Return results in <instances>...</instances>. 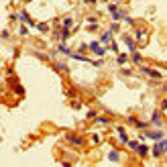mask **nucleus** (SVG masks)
<instances>
[{
    "label": "nucleus",
    "instance_id": "nucleus-16",
    "mask_svg": "<svg viewBox=\"0 0 167 167\" xmlns=\"http://www.w3.org/2000/svg\"><path fill=\"white\" fill-rule=\"evenodd\" d=\"M53 69L61 71V73H67V71H69V67H67L65 63H53Z\"/></svg>",
    "mask_w": 167,
    "mask_h": 167
},
{
    "label": "nucleus",
    "instance_id": "nucleus-45",
    "mask_svg": "<svg viewBox=\"0 0 167 167\" xmlns=\"http://www.w3.org/2000/svg\"><path fill=\"white\" fill-rule=\"evenodd\" d=\"M104 2H108V0H104Z\"/></svg>",
    "mask_w": 167,
    "mask_h": 167
},
{
    "label": "nucleus",
    "instance_id": "nucleus-42",
    "mask_svg": "<svg viewBox=\"0 0 167 167\" xmlns=\"http://www.w3.org/2000/svg\"><path fill=\"white\" fill-rule=\"evenodd\" d=\"M86 21H88V22H98V19H96V16H88Z\"/></svg>",
    "mask_w": 167,
    "mask_h": 167
},
{
    "label": "nucleus",
    "instance_id": "nucleus-31",
    "mask_svg": "<svg viewBox=\"0 0 167 167\" xmlns=\"http://www.w3.org/2000/svg\"><path fill=\"white\" fill-rule=\"evenodd\" d=\"M8 37H10V31H8V29H4V31L0 33V39H8Z\"/></svg>",
    "mask_w": 167,
    "mask_h": 167
},
{
    "label": "nucleus",
    "instance_id": "nucleus-43",
    "mask_svg": "<svg viewBox=\"0 0 167 167\" xmlns=\"http://www.w3.org/2000/svg\"><path fill=\"white\" fill-rule=\"evenodd\" d=\"M84 2H86V4H96L98 0H84Z\"/></svg>",
    "mask_w": 167,
    "mask_h": 167
},
{
    "label": "nucleus",
    "instance_id": "nucleus-7",
    "mask_svg": "<svg viewBox=\"0 0 167 167\" xmlns=\"http://www.w3.org/2000/svg\"><path fill=\"white\" fill-rule=\"evenodd\" d=\"M122 41L126 43V47L131 49V53H133V51H137V45H134V39L131 37V35H124V37H122Z\"/></svg>",
    "mask_w": 167,
    "mask_h": 167
},
{
    "label": "nucleus",
    "instance_id": "nucleus-28",
    "mask_svg": "<svg viewBox=\"0 0 167 167\" xmlns=\"http://www.w3.org/2000/svg\"><path fill=\"white\" fill-rule=\"evenodd\" d=\"M110 31H112V33H118V31H120V22L114 21V22L110 24Z\"/></svg>",
    "mask_w": 167,
    "mask_h": 167
},
{
    "label": "nucleus",
    "instance_id": "nucleus-38",
    "mask_svg": "<svg viewBox=\"0 0 167 167\" xmlns=\"http://www.w3.org/2000/svg\"><path fill=\"white\" fill-rule=\"evenodd\" d=\"M88 49H90V47H88V45H86V43H82V45H79V53H86Z\"/></svg>",
    "mask_w": 167,
    "mask_h": 167
},
{
    "label": "nucleus",
    "instance_id": "nucleus-18",
    "mask_svg": "<svg viewBox=\"0 0 167 167\" xmlns=\"http://www.w3.org/2000/svg\"><path fill=\"white\" fill-rule=\"evenodd\" d=\"M126 61H128V55H124V53H118V55H116V63H118V65H124Z\"/></svg>",
    "mask_w": 167,
    "mask_h": 167
},
{
    "label": "nucleus",
    "instance_id": "nucleus-17",
    "mask_svg": "<svg viewBox=\"0 0 167 167\" xmlns=\"http://www.w3.org/2000/svg\"><path fill=\"white\" fill-rule=\"evenodd\" d=\"M69 57H71V59H78V61H86V63L90 61L88 57H86V55H82L79 51H78V53H73V51H71V55H69Z\"/></svg>",
    "mask_w": 167,
    "mask_h": 167
},
{
    "label": "nucleus",
    "instance_id": "nucleus-4",
    "mask_svg": "<svg viewBox=\"0 0 167 167\" xmlns=\"http://www.w3.org/2000/svg\"><path fill=\"white\" fill-rule=\"evenodd\" d=\"M147 134V139H153V141H161V139H165V133L161 131V128H157V131H149Z\"/></svg>",
    "mask_w": 167,
    "mask_h": 167
},
{
    "label": "nucleus",
    "instance_id": "nucleus-22",
    "mask_svg": "<svg viewBox=\"0 0 167 167\" xmlns=\"http://www.w3.org/2000/svg\"><path fill=\"white\" fill-rule=\"evenodd\" d=\"M19 35H21V37H27V35H29V27H27V24H21V27H19Z\"/></svg>",
    "mask_w": 167,
    "mask_h": 167
},
{
    "label": "nucleus",
    "instance_id": "nucleus-41",
    "mask_svg": "<svg viewBox=\"0 0 167 167\" xmlns=\"http://www.w3.org/2000/svg\"><path fill=\"white\" fill-rule=\"evenodd\" d=\"M126 122H128V124H133V126H134V122H137V118H134V116H128V118H126Z\"/></svg>",
    "mask_w": 167,
    "mask_h": 167
},
{
    "label": "nucleus",
    "instance_id": "nucleus-1",
    "mask_svg": "<svg viewBox=\"0 0 167 167\" xmlns=\"http://www.w3.org/2000/svg\"><path fill=\"white\" fill-rule=\"evenodd\" d=\"M139 69H141L145 76H149V78H153V79H161V78H163V73H161V71H157V69H151V67H147V65H141Z\"/></svg>",
    "mask_w": 167,
    "mask_h": 167
},
{
    "label": "nucleus",
    "instance_id": "nucleus-14",
    "mask_svg": "<svg viewBox=\"0 0 167 167\" xmlns=\"http://www.w3.org/2000/svg\"><path fill=\"white\" fill-rule=\"evenodd\" d=\"M61 27H63V29H71V27H73V19H71V16L61 19Z\"/></svg>",
    "mask_w": 167,
    "mask_h": 167
},
{
    "label": "nucleus",
    "instance_id": "nucleus-23",
    "mask_svg": "<svg viewBox=\"0 0 167 167\" xmlns=\"http://www.w3.org/2000/svg\"><path fill=\"white\" fill-rule=\"evenodd\" d=\"M108 159H110V161H114V163H116V161L120 159V155H118V151H110V153H108Z\"/></svg>",
    "mask_w": 167,
    "mask_h": 167
},
{
    "label": "nucleus",
    "instance_id": "nucleus-10",
    "mask_svg": "<svg viewBox=\"0 0 167 167\" xmlns=\"http://www.w3.org/2000/svg\"><path fill=\"white\" fill-rule=\"evenodd\" d=\"M137 155L141 157V159H145V157L149 155V147H147V145H139V147H137Z\"/></svg>",
    "mask_w": 167,
    "mask_h": 167
},
{
    "label": "nucleus",
    "instance_id": "nucleus-32",
    "mask_svg": "<svg viewBox=\"0 0 167 167\" xmlns=\"http://www.w3.org/2000/svg\"><path fill=\"white\" fill-rule=\"evenodd\" d=\"M108 10H110V14H112V12H116V10H118V4H114V2L108 4Z\"/></svg>",
    "mask_w": 167,
    "mask_h": 167
},
{
    "label": "nucleus",
    "instance_id": "nucleus-2",
    "mask_svg": "<svg viewBox=\"0 0 167 167\" xmlns=\"http://www.w3.org/2000/svg\"><path fill=\"white\" fill-rule=\"evenodd\" d=\"M65 139L71 143V145H76V147H84L86 145V139H82V137H78V134H73V133H67Z\"/></svg>",
    "mask_w": 167,
    "mask_h": 167
},
{
    "label": "nucleus",
    "instance_id": "nucleus-26",
    "mask_svg": "<svg viewBox=\"0 0 167 167\" xmlns=\"http://www.w3.org/2000/svg\"><path fill=\"white\" fill-rule=\"evenodd\" d=\"M71 108H73V110H79V108H82V100H78V98L71 100Z\"/></svg>",
    "mask_w": 167,
    "mask_h": 167
},
{
    "label": "nucleus",
    "instance_id": "nucleus-30",
    "mask_svg": "<svg viewBox=\"0 0 167 167\" xmlns=\"http://www.w3.org/2000/svg\"><path fill=\"white\" fill-rule=\"evenodd\" d=\"M126 145L131 147V149H134V151H137V147H139V141H131V139H128V143H126Z\"/></svg>",
    "mask_w": 167,
    "mask_h": 167
},
{
    "label": "nucleus",
    "instance_id": "nucleus-35",
    "mask_svg": "<svg viewBox=\"0 0 167 167\" xmlns=\"http://www.w3.org/2000/svg\"><path fill=\"white\" fill-rule=\"evenodd\" d=\"M120 73H122L124 78H131V76H133V71H131V69H120Z\"/></svg>",
    "mask_w": 167,
    "mask_h": 167
},
{
    "label": "nucleus",
    "instance_id": "nucleus-11",
    "mask_svg": "<svg viewBox=\"0 0 167 167\" xmlns=\"http://www.w3.org/2000/svg\"><path fill=\"white\" fill-rule=\"evenodd\" d=\"M69 37H71V29H63V27H61V35H59V41H61V43H65Z\"/></svg>",
    "mask_w": 167,
    "mask_h": 167
},
{
    "label": "nucleus",
    "instance_id": "nucleus-9",
    "mask_svg": "<svg viewBox=\"0 0 167 167\" xmlns=\"http://www.w3.org/2000/svg\"><path fill=\"white\" fill-rule=\"evenodd\" d=\"M116 133H118V139H120L122 143H128V134L124 131V126H116Z\"/></svg>",
    "mask_w": 167,
    "mask_h": 167
},
{
    "label": "nucleus",
    "instance_id": "nucleus-6",
    "mask_svg": "<svg viewBox=\"0 0 167 167\" xmlns=\"http://www.w3.org/2000/svg\"><path fill=\"white\" fill-rule=\"evenodd\" d=\"M112 31H104V33L100 35V39H98V41H100L102 45H110V41H112Z\"/></svg>",
    "mask_w": 167,
    "mask_h": 167
},
{
    "label": "nucleus",
    "instance_id": "nucleus-46",
    "mask_svg": "<svg viewBox=\"0 0 167 167\" xmlns=\"http://www.w3.org/2000/svg\"><path fill=\"white\" fill-rule=\"evenodd\" d=\"M24 2H29V0H24Z\"/></svg>",
    "mask_w": 167,
    "mask_h": 167
},
{
    "label": "nucleus",
    "instance_id": "nucleus-39",
    "mask_svg": "<svg viewBox=\"0 0 167 167\" xmlns=\"http://www.w3.org/2000/svg\"><path fill=\"white\" fill-rule=\"evenodd\" d=\"M159 143H161V147H163V151H165V153H167V139H161Z\"/></svg>",
    "mask_w": 167,
    "mask_h": 167
},
{
    "label": "nucleus",
    "instance_id": "nucleus-34",
    "mask_svg": "<svg viewBox=\"0 0 167 167\" xmlns=\"http://www.w3.org/2000/svg\"><path fill=\"white\" fill-rule=\"evenodd\" d=\"M22 92H24V90H22V86H21V84H19V86H14V94L22 96Z\"/></svg>",
    "mask_w": 167,
    "mask_h": 167
},
{
    "label": "nucleus",
    "instance_id": "nucleus-20",
    "mask_svg": "<svg viewBox=\"0 0 167 167\" xmlns=\"http://www.w3.org/2000/svg\"><path fill=\"white\" fill-rule=\"evenodd\" d=\"M37 31H39V33H47V31H49V22H39V24H37Z\"/></svg>",
    "mask_w": 167,
    "mask_h": 167
},
{
    "label": "nucleus",
    "instance_id": "nucleus-25",
    "mask_svg": "<svg viewBox=\"0 0 167 167\" xmlns=\"http://www.w3.org/2000/svg\"><path fill=\"white\" fill-rule=\"evenodd\" d=\"M106 51H108V49L102 45V47H98V49H96V55H98V57H104V55H106Z\"/></svg>",
    "mask_w": 167,
    "mask_h": 167
},
{
    "label": "nucleus",
    "instance_id": "nucleus-24",
    "mask_svg": "<svg viewBox=\"0 0 167 167\" xmlns=\"http://www.w3.org/2000/svg\"><path fill=\"white\" fill-rule=\"evenodd\" d=\"M35 55L39 57V59H43V61H49V59H51V55H47V53H43V51H37Z\"/></svg>",
    "mask_w": 167,
    "mask_h": 167
},
{
    "label": "nucleus",
    "instance_id": "nucleus-21",
    "mask_svg": "<svg viewBox=\"0 0 167 167\" xmlns=\"http://www.w3.org/2000/svg\"><path fill=\"white\" fill-rule=\"evenodd\" d=\"M96 122L102 124V126H106V124H110V118H106V116H96Z\"/></svg>",
    "mask_w": 167,
    "mask_h": 167
},
{
    "label": "nucleus",
    "instance_id": "nucleus-15",
    "mask_svg": "<svg viewBox=\"0 0 167 167\" xmlns=\"http://www.w3.org/2000/svg\"><path fill=\"white\" fill-rule=\"evenodd\" d=\"M134 126H137V128H141V131H145V128H149V126H151V120H137V122H134Z\"/></svg>",
    "mask_w": 167,
    "mask_h": 167
},
{
    "label": "nucleus",
    "instance_id": "nucleus-8",
    "mask_svg": "<svg viewBox=\"0 0 167 167\" xmlns=\"http://www.w3.org/2000/svg\"><path fill=\"white\" fill-rule=\"evenodd\" d=\"M134 39H139L141 43H145V39H147V29H134Z\"/></svg>",
    "mask_w": 167,
    "mask_h": 167
},
{
    "label": "nucleus",
    "instance_id": "nucleus-36",
    "mask_svg": "<svg viewBox=\"0 0 167 167\" xmlns=\"http://www.w3.org/2000/svg\"><path fill=\"white\" fill-rule=\"evenodd\" d=\"M124 22H126V24H131V27H134V21H133V19H131V16H128V14L124 16Z\"/></svg>",
    "mask_w": 167,
    "mask_h": 167
},
{
    "label": "nucleus",
    "instance_id": "nucleus-27",
    "mask_svg": "<svg viewBox=\"0 0 167 167\" xmlns=\"http://www.w3.org/2000/svg\"><path fill=\"white\" fill-rule=\"evenodd\" d=\"M90 141H92L94 145H98V143H100V141H102V137H100V134H96V133H94V134H92V137H90Z\"/></svg>",
    "mask_w": 167,
    "mask_h": 167
},
{
    "label": "nucleus",
    "instance_id": "nucleus-33",
    "mask_svg": "<svg viewBox=\"0 0 167 167\" xmlns=\"http://www.w3.org/2000/svg\"><path fill=\"white\" fill-rule=\"evenodd\" d=\"M86 116H88V118H96L98 112H96V110H88V112H86Z\"/></svg>",
    "mask_w": 167,
    "mask_h": 167
},
{
    "label": "nucleus",
    "instance_id": "nucleus-3",
    "mask_svg": "<svg viewBox=\"0 0 167 167\" xmlns=\"http://www.w3.org/2000/svg\"><path fill=\"white\" fill-rule=\"evenodd\" d=\"M151 124H153V126H157V128H161V126H163V118H161V110H155L153 114H151Z\"/></svg>",
    "mask_w": 167,
    "mask_h": 167
},
{
    "label": "nucleus",
    "instance_id": "nucleus-40",
    "mask_svg": "<svg viewBox=\"0 0 167 167\" xmlns=\"http://www.w3.org/2000/svg\"><path fill=\"white\" fill-rule=\"evenodd\" d=\"M161 112H167V98L161 102Z\"/></svg>",
    "mask_w": 167,
    "mask_h": 167
},
{
    "label": "nucleus",
    "instance_id": "nucleus-12",
    "mask_svg": "<svg viewBox=\"0 0 167 167\" xmlns=\"http://www.w3.org/2000/svg\"><path fill=\"white\" fill-rule=\"evenodd\" d=\"M124 16H126V12H124V10H116V12H112V21H116V22L124 21Z\"/></svg>",
    "mask_w": 167,
    "mask_h": 167
},
{
    "label": "nucleus",
    "instance_id": "nucleus-5",
    "mask_svg": "<svg viewBox=\"0 0 167 167\" xmlns=\"http://www.w3.org/2000/svg\"><path fill=\"white\" fill-rule=\"evenodd\" d=\"M163 153H165V151H163V147H161V143H159V141H155V147L151 149V155L155 157V159H159V157L163 155Z\"/></svg>",
    "mask_w": 167,
    "mask_h": 167
},
{
    "label": "nucleus",
    "instance_id": "nucleus-37",
    "mask_svg": "<svg viewBox=\"0 0 167 167\" xmlns=\"http://www.w3.org/2000/svg\"><path fill=\"white\" fill-rule=\"evenodd\" d=\"M110 49H112V51H116V53H118V43H116V41H110Z\"/></svg>",
    "mask_w": 167,
    "mask_h": 167
},
{
    "label": "nucleus",
    "instance_id": "nucleus-13",
    "mask_svg": "<svg viewBox=\"0 0 167 167\" xmlns=\"http://www.w3.org/2000/svg\"><path fill=\"white\" fill-rule=\"evenodd\" d=\"M57 51H59V53H63V55H71V49H69V47H67L65 43H59V47H57Z\"/></svg>",
    "mask_w": 167,
    "mask_h": 167
},
{
    "label": "nucleus",
    "instance_id": "nucleus-29",
    "mask_svg": "<svg viewBox=\"0 0 167 167\" xmlns=\"http://www.w3.org/2000/svg\"><path fill=\"white\" fill-rule=\"evenodd\" d=\"M98 29H100L98 22H90V24H88V31H98Z\"/></svg>",
    "mask_w": 167,
    "mask_h": 167
},
{
    "label": "nucleus",
    "instance_id": "nucleus-19",
    "mask_svg": "<svg viewBox=\"0 0 167 167\" xmlns=\"http://www.w3.org/2000/svg\"><path fill=\"white\" fill-rule=\"evenodd\" d=\"M131 59H133L137 65H141V61H143V59H141V53H139V51H133V53H131Z\"/></svg>",
    "mask_w": 167,
    "mask_h": 167
},
{
    "label": "nucleus",
    "instance_id": "nucleus-44",
    "mask_svg": "<svg viewBox=\"0 0 167 167\" xmlns=\"http://www.w3.org/2000/svg\"><path fill=\"white\" fill-rule=\"evenodd\" d=\"M163 90H165V94H167V86H163ZM165 98H167V96H165Z\"/></svg>",
    "mask_w": 167,
    "mask_h": 167
}]
</instances>
